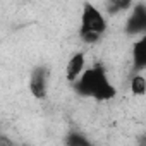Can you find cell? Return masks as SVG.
<instances>
[{
  "instance_id": "obj_1",
  "label": "cell",
  "mask_w": 146,
  "mask_h": 146,
  "mask_svg": "<svg viewBox=\"0 0 146 146\" xmlns=\"http://www.w3.org/2000/svg\"><path fill=\"white\" fill-rule=\"evenodd\" d=\"M76 90L84 95V96H91L95 100H100V102H105V100H110L115 96V86L110 83L108 76L103 67L96 65V67H90L86 69L81 78L74 83Z\"/></svg>"
},
{
  "instance_id": "obj_2",
  "label": "cell",
  "mask_w": 146,
  "mask_h": 146,
  "mask_svg": "<svg viewBox=\"0 0 146 146\" xmlns=\"http://www.w3.org/2000/svg\"><path fill=\"white\" fill-rule=\"evenodd\" d=\"M107 19L103 12L93 5L91 2L83 4V12H81V33H96L103 35L107 31Z\"/></svg>"
},
{
  "instance_id": "obj_3",
  "label": "cell",
  "mask_w": 146,
  "mask_h": 146,
  "mask_svg": "<svg viewBox=\"0 0 146 146\" xmlns=\"http://www.w3.org/2000/svg\"><path fill=\"white\" fill-rule=\"evenodd\" d=\"M29 91L35 98H45L48 91V69L38 65L33 69L29 78Z\"/></svg>"
},
{
  "instance_id": "obj_4",
  "label": "cell",
  "mask_w": 146,
  "mask_h": 146,
  "mask_svg": "<svg viewBox=\"0 0 146 146\" xmlns=\"http://www.w3.org/2000/svg\"><path fill=\"white\" fill-rule=\"evenodd\" d=\"M86 62L88 60H86V53L84 52H76L74 55L67 60V64H65V78H67L69 83L74 84L81 78V74L88 69Z\"/></svg>"
},
{
  "instance_id": "obj_5",
  "label": "cell",
  "mask_w": 146,
  "mask_h": 146,
  "mask_svg": "<svg viewBox=\"0 0 146 146\" xmlns=\"http://www.w3.org/2000/svg\"><path fill=\"white\" fill-rule=\"evenodd\" d=\"M127 31L131 35H144L146 33V7L136 5L132 16L127 21Z\"/></svg>"
},
{
  "instance_id": "obj_6",
  "label": "cell",
  "mask_w": 146,
  "mask_h": 146,
  "mask_svg": "<svg viewBox=\"0 0 146 146\" xmlns=\"http://www.w3.org/2000/svg\"><path fill=\"white\" fill-rule=\"evenodd\" d=\"M132 62L136 69H146V33L132 45Z\"/></svg>"
},
{
  "instance_id": "obj_7",
  "label": "cell",
  "mask_w": 146,
  "mask_h": 146,
  "mask_svg": "<svg viewBox=\"0 0 146 146\" xmlns=\"http://www.w3.org/2000/svg\"><path fill=\"white\" fill-rule=\"evenodd\" d=\"M129 90L134 96H144L146 95V78L143 74H134L129 81Z\"/></svg>"
}]
</instances>
